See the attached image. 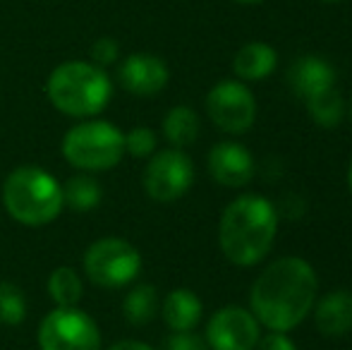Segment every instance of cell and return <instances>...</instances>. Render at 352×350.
Wrapping results in <instances>:
<instances>
[{"label": "cell", "mask_w": 352, "mask_h": 350, "mask_svg": "<svg viewBox=\"0 0 352 350\" xmlns=\"http://www.w3.org/2000/svg\"><path fill=\"white\" fill-rule=\"evenodd\" d=\"M348 185H350V192H352V164H350V171H348Z\"/></svg>", "instance_id": "cell-29"}, {"label": "cell", "mask_w": 352, "mask_h": 350, "mask_svg": "<svg viewBox=\"0 0 352 350\" xmlns=\"http://www.w3.org/2000/svg\"><path fill=\"white\" fill-rule=\"evenodd\" d=\"M46 96L63 116L87 120L106 111L113 96V82L108 72L91 61H67L48 75Z\"/></svg>", "instance_id": "cell-3"}, {"label": "cell", "mask_w": 352, "mask_h": 350, "mask_svg": "<svg viewBox=\"0 0 352 350\" xmlns=\"http://www.w3.org/2000/svg\"><path fill=\"white\" fill-rule=\"evenodd\" d=\"M319 278L302 257H280L271 262L250 293L252 314L269 331H292L314 309Z\"/></svg>", "instance_id": "cell-1"}, {"label": "cell", "mask_w": 352, "mask_h": 350, "mask_svg": "<svg viewBox=\"0 0 352 350\" xmlns=\"http://www.w3.org/2000/svg\"><path fill=\"white\" fill-rule=\"evenodd\" d=\"M84 274L98 288H125L142 274V252L125 238L106 235L84 252Z\"/></svg>", "instance_id": "cell-6"}, {"label": "cell", "mask_w": 352, "mask_h": 350, "mask_svg": "<svg viewBox=\"0 0 352 350\" xmlns=\"http://www.w3.org/2000/svg\"><path fill=\"white\" fill-rule=\"evenodd\" d=\"M254 350H297V346L285 331H269L266 336H259Z\"/></svg>", "instance_id": "cell-26"}, {"label": "cell", "mask_w": 352, "mask_h": 350, "mask_svg": "<svg viewBox=\"0 0 352 350\" xmlns=\"http://www.w3.org/2000/svg\"><path fill=\"white\" fill-rule=\"evenodd\" d=\"M305 103H307V113H309L311 120L319 127H326V130L338 127L345 118V98L336 87L326 89V91H321V94H314V96L307 98Z\"/></svg>", "instance_id": "cell-21"}, {"label": "cell", "mask_w": 352, "mask_h": 350, "mask_svg": "<svg viewBox=\"0 0 352 350\" xmlns=\"http://www.w3.org/2000/svg\"><path fill=\"white\" fill-rule=\"evenodd\" d=\"M46 288L56 307H77L84 295V281L72 266H56L48 276Z\"/></svg>", "instance_id": "cell-20"}, {"label": "cell", "mask_w": 352, "mask_h": 350, "mask_svg": "<svg viewBox=\"0 0 352 350\" xmlns=\"http://www.w3.org/2000/svg\"><path fill=\"white\" fill-rule=\"evenodd\" d=\"M321 3H340V0H321Z\"/></svg>", "instance_id": "cell-30"}, {"label": "cell", "mask_w": 352, "mask_h": 350, "mask_svg": "<svg viewBox=\"0 0 352 350\" xmlns=\"http://www.w3.org/2000/svg\"><path fill=\"white\" fill-rule=\"evenodd\" d=\"M235 3H242V5H259V3H264V0H235Z\"/></svg>", "instance_id": "cell-28"}, {"label": "cell", "mask_w": 352, "mask_h": 350, "mask_svg": "<svg viewBox=\"0 0 352 350\" xmlns=\"http://www.w3.org/2000/svg\"><path fill=\"white\" fill-rule=\"evenodd\" d=\"M278 65V53L274 46L264 41H250L232 58V72L240 82H259L266 80Z\"/></svg>", "instance_id": "cell-16"}, {"label": "cell", "mask_w": 352, "mask_h": 350, "mask_svg": "<svg viewBox=\"0 0 352 350\" xmlns=\"http://www.w3.org/2000/svg\"><path fill=\"white\" fill-rule=\"evenodd\" d=\"M108 350H156V348H151L148 343H144V341H132V338H127V341L113 343Z\"/></svg>", "instance_id": "cell-27"}, {"label": "cell", "mask_w": 352, "mask_h": 350, "mask_svg": "<svg viewBox=\"0 0 352 350\" xmlns=\"http://www.w3.org/2000/svg\"><path fill=\"white\" fill-rule=\"evenodd\" d=\"M156 132L151 127H132L125 132V154L135 156V159H148L156 154Z\"/></svg>", "instance_id": "cell-23"}, {"label": "cell", "mask_w": 352, "mask_h": 350, "mask_svg": "<svg viewBox=\"0 0 352 350\" xmlns=\"http://www.w3.org/2000/svg\"><path fill=\"white\" fill-rule=\"evenodd\" d=\"M41 350H101V329L91 314L77 307H53L38 324Z\"/></svg>", "instance_id": "cell-7"}, {"label": "cell", "mask_w": 352, "mask_h": 350, "mask_svg": "<svg viewBox=\"0 0 352 350\" xmlns=\"http://www.w3.org/2000/svg\"><path fill=\"white\" fill-rule=\"evenodd\" d=\"M259 327L252 309L228 305L211 314L206 324V346L211 350H254L261 336Z\"/></svg>", "instance_id": "cell-10"}, {"label": "cell", "mask_w": 352, "mask_h": 350, "mask_svg": "<svg viewBox=\"0 0 352 350\" xmlns=\"http://www.w3.org/2000/svg\"><path fill=\"white\" fill-rule=\"evenodd\" d=\"M350 118H352V101H350Z\"/></svg>", "instance_id": "cell-31"}, {"label": "cell", "mask_w": 352, "mask_h": 350, "mask_svg": "<svg viewBox=\"0 0 352 350\" xmlns=\"http://www.w3.org/2000/svg\"><path fill=\"white\" fill-rule=\"evenodd\" d=\"M166 350H209V346L195 331H173L166 338Z\"/></svg>", "instance_id": "cell-25"}, {"label": "cell", "mask_w": 352, "mask_h": 350, "mask_svg": "<svg viewBox=\"0 0 352 350\" xmlns=\"http://www.w3.org/2000/svg\"><path fill=\"white\" fill-rule=\"evenodd\" d=\"M118 82L127 94L156 96L170 82V70L166 61L153 53H132L118 65Z\"/></svg>", "instance_id": "cell-11"}, {"label": "cell", "mask_w": 352, "mask_h": 350, "mask_svg": "<svg viewBox=\"0 0 352 350\" xmlns=\"http://www.w3.org/2000/svg\"><path fill=\"white\" fill-rule=\"evenodd\" d=\"M89 56H91L94 65H98V67H103V70H106L108 65L118 63V58H120V43H118L113 36H101V39H96V41L91 43V48H89Z\"/></svg>", "instance_id": "cell-24"}, {"label": "cell", "mask_w": 352, "mask_h": 350, "mask_svg": "<svg viewBox=\"0 0 352 350\" xmlns=\"http://www.w3.org/2000/svg\"><path fill=\"white\" fill-rule=\"evenodd\" d=\"M60 151L72 168L103 173L116 168L125 156V132L101 118H87L65 132Z\"/></svg>", "instance_id": "cell-5"}, {"label": "cell", "mask_w": 352, "mask_h": 350, "mask_svg": "<svg viewBox=\"0 0 352 350\" xmlns=\"http://www.w3.org/2000/svg\"><path fill=\"white\" fill-rule=\"evenodd\" d=\"M158 309H161L158 290L151 283H137L122 300V314L132 327H144V324L153 322Z\"/></svg>", "instance_id": "cell-19"}, {"label": "cell", "mask_w": 352, "mask_h": 350, "mask_svg": "<svg viewBox=\"0 0 352 350\" xmlns=\"http://www.w3.org/2000/svg\"><path fill=\"white\" fill-rule=\"evenodd\" d=\"M206 113L218 130L228 135H242L254 125V94L240 80H221L206 94Z\"/></svg>", "instance_id": "cell-9"}, {"label": "cell", "mask_w": 352, "mask_h": 350, "mask_svg": "<svg viewBox=\"0 0 352 350\" xmlns=\"http://www.w3.org/2000/svg\"><path fill=\"white\" fill-rule=\"evenodd\" d=\"M192 182H195V164L185 154V149H175V146L148 156L142 175L144 192L158 204H170L185 197Z\"/></svg>", "instance_id": "cell-8"}, {"label": "cell", "mask_w": 352, "mask_h": 350, "mask_svg": "<svg viewBox=\"0 0 352 350\" xmlns=\"http://www.w3.org/2000/svg\"><path fill=\"white\" fill-rule=\"evenodd\" d=\"M201 122L195 108L190 106H175L166 113L163 118V137L168 140V144L175 149H185L192 146L199 137Z\"/></svg>", "instance_id": "cell-17"}, {"label": "cell", "mask_w": 352, "mask_h": 350, "mask_svg": "<svg viewBox=\"0 0 352 350\" xmlns=\"http://www.w3.org/2000/svg\"><path fill=\"white\" fill-rule=\"evenodd\" d=\"M287 85L297 98H311L326 89L336 87V70L321 56H302L287 70Z\"/></svg>", "instance_id": "cell-13"}, {"label": "cell", "mask_w": 352, "mask_h": 350, "mask_svg": "<svg viewBox=\"0 0 352 350\" xmlns=\"http://www.w3.org/2000/svg\"><path fill=\"white\" fill-rule=\"evenodd\" d=\"M314 324L326 338H340L352 331V293L331 290L314 307Z\"/></svg>", "instance_id": "cell-14"}, {"label": "cell", "mask_w": 352, "mask_h": 350, "mask_svg": "<svg viewBox=\"0 0 352 350\" xmlns=\"http://www.w3.org/2000/svg\"><path fill=\"white\" fill-rule=\"evenodd\" d=\"M3 206L10 219L29 228H41L60 216L63 185L38 166H19L3 182Z\"/></svg>", "instance_id": "cell-4"}, {"label": "cell", "mask_w": 352, "mask_h": 350, "mask_svg": "<svg viewBox=\"0 0 352 350\" xmlns=\"http://www.w3.org/2000/svg\"><path fill=\"white\" fill-rule=\"evenodd\" d=\"M103 199V187L101 182L94 177V173H82L67 177L63 182V204L72 211H91L101 204Z\"/></svg>", "instance_id": "cell-18"}, {"label": "cell", "mask_w": 352, "mask_h": 350, "mask_svg": "<svg viewBox=\"0 0 352 350\" xmlns=\"http://www.w3.org/2000/svg\"><path fill=\"white\" fill-rule=\"evenodd\" d=\"M27 317V298L19 285L10 281H0V324L17 327Z\"/></svg>", "instance_id": "cell-22"}, {"label": "cell", "mask_w": 352, "mask_h": 350, "mask_svg": "<svg viewBox=\"0 0 352 350\" xmlns=\"http://www.w3.org/2000/svg\"><path fill=\"white\" fill-rule=\"evenodd\" d=\"M278 233V211L266 197L242 195L223 209L218 245L228 262L254 266L269 254Z\"/></svg>", "instance_id": "cell-2"}, {"label": "cell", "mask_w": 352, "mask_h": 350, "mask_svg": "<svg viewBox=\"0 0 352 350\" xmlns=\"http://www.w3.org/2000/svg\"><path fill=\"white\" fill-rule=\"evenodd\" d=\"M201 312L204 305L190 288L170 290L161 303V317L170 331H195V327L201 322Z\"/></svg>", "instance_id": "cell-15"}, {"label": "cell", "mask_w": 352, "mask_h": 350, "mask_svg": "<svg viewBox=\"0 0 352 350\" xmlns=\"http://www.w3.org/2000/svg\"><path fill=\"white\" fill-rule=\"evenodd\" d=\"M209 173L223 187H242L254 177V156L237 142H218L209 151Z\"/></svg>", "instance_id": "cell-12"}]
</instances>
